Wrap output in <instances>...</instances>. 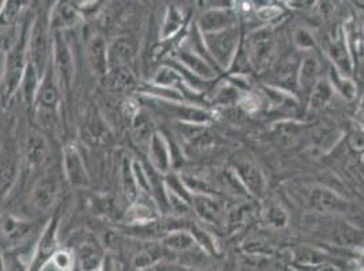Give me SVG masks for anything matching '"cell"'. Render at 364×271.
<instances>
[{
  "label": "cell",
  "mask_w": 364,
  "mask_h": 271,
  "mask_svg": "<svg viewBox=\"0 0 364 271\" xmlns=\"http://www.w3.org/2000/svg\"><path fill=\"white\" fill-rule=\"evenodd\" d=\"M304 271H340L332 263H322V265H317L313 267H307V269H302Z\"/></svg>",
  "instance_id": "obj_52"
},
{
  "label": "cell",
  "mask_w": 364,
  "mask_h": 271,
  "mask_svg": "<svg viewBox=\"0 0 364 271\" xmlns=\"http://www.w3.org/2000/svg\"><path fill=\"white\" fill-rule=\"evenodd\" d=\"M192 209L203 223L222 226L226 221V211L213 196L195 194L192 197Z\"/></svg>",
  "instance_id": "obj_18"
},
{
  "label": "cell",
  "mask_w": 364,
  "mask_h": 271,
  "mask_svg": "<svg viewBox=\"0 0 364 271\" xmlns=\"http://www.w3.org/2000/svg\"><path fill=\"white\" fill-rule=\"evenodd\" d=\"M159 219L156 206L144 202L139 198L135 202L129 204L128 208L122 213V223L124 226H141Z\"/></svg>",
  "instance_id": "obj_26"
},
{
  "label": "cell",
  "mask_w": 364,
  "mask_h": 271,
  "mask_svg": "<svg viewBox=\"0 0 364 271\" xmlns=\"http://www.w3.org/2000/svg\"><path fill=\"white\" fill-rule=\"evenodd\" d=\"M61 89L55 75L52 65L46 68V74L41 77V83L37 91L34 109L38 116L46 121V125H52L59 114L61 101Z\"/></svg>",
  "instance_id": "obj_2"
},
{
  "label": "cell",
  "mask_w": 364,
  "mask_h": 271,
  "mask_svg": "<svg viewBox=\"0 0 364 271\" xmlns=\"http://www.w3.org/2000/svg\"><path fill=\"white\" fill-rule=\"evenodd\" d=\"M333 238L340 245H359L362 243V235L347 226L337 228Z\"/></svg>",
  "instance_id": "obj_45"
},
{
  "label": "cell",
  "mask_w": 364,
  "mask_h": 271,
  "mask_svg": "<svg viewBox=\"0 0 364 271\" xmlns=\"http://www.w3.org/2000/svg\"><path fill=\"white\" fill-rule=\"evenodd\" d=\"M98 271H120V266H119V260L116 259V256L110 253L105 254L104 262L101 265V267Z\"/></svg>",
  "instance_id": "obj_49"
},
{
  "label": "cell",
  "mask_w": 364,
  "mask_h": 271,
  "mask_svg": "<svg viewBox=\"0 0 364 271\" xmlns=\"http://www.w3.org/2000/svg\"><path fill=\"white\" fill-rule=\"evenodd\" d=\"M73 253L75 256L76 266L80 271H98L107 254L98 240L89 232H85L76 240Z\"/></svg>",
  "instance_id": "obj_10"
},
{
  "label": "cell",
  "mask_w": 364,
  "mask_h": 271,
  "mask_svg": "<svg viewBox=\"0 0 364 271\" xmlns=\"http://www.w3.org/2000/svg\"><path fill=\"white\" fill-rule=\"evenodd\" d=\"M159 243L166 248L168 253H188L198 245L192 233L182 228L171 231Z\"/></svg>",
  "instance_id": "obj_33"
},
{
  "label": "cell",
  "mask_w": 364,
  "mask_h": 271,
  "mask_svg": "<svg viewBox=\"0 0 364 271\" xmlns=\"http://www.w3.org/2000/svg\"><path fill=\"white\" fill-rule=\"evenodd\" d=\"M86 137L97 145H107L112 141L109 129L98 113H91L86 121Z\"/></svg>",
  "instance_id": "obj_36"
},
{
  "label": "cell",
  "mask_w": 364,
  "mask_h": 271,
  "mask_svg": "<svg viewBox=\"0 0 364 271\" xmlns=\"http://www.w3.org/2000/svg\"><path fill=\"white\" fill-rule=\"evenodd\" d=\"M149 86L152 87H156V89H165V90H173L178 91L181 92L182 95L186 98L188 92L186 91H192L189 89V86L186 84L185 79L182 77L181 74L173 68L171 65L165 64L162 65L161 68H158L154 75L151 76L150 82H149ZM196 94V92H195Z\"/></svg>",
  "instance_id": "obj_24"
},
{
  "label": "cell",
  "mask_w": 364,
  "mask_h": 271,
  "mask_svg": "<svg viewBox=\"0 0 364 271\" xmlns=\"http://www.w3.org/2000/svg\"><path fill=\"white\" fill-rule=\"evenodd\" d=\"M91 211L97 216L104 219H120L122 220V211H120V204L116 197L110 194H97L89 201Z\"/></svg>",
  "instance_id": "obj_35"
},
{
  "label": "cell",
  "mask_w": 364,
  "mask_h": 271,
  "mask_svg": "<svg viewBox=\"0 0 364 271\" xmlns=\"http://www.w3.org/2000/svg\"><path fill=\"white\" fill-rule=\"evenodd\" d=\"M174 60L178 61L186 71H189L192 75L196 76L203 82L213 80L216 76L213 64L198 56V53L192 52L191 49L181 48Z\"/></svg>",
  "instance_id": "obj_25"
},
{
  "label": "cell",
  "mask_w": 364,
  "mask_h": 271,
  "mask_svg": "<svg viewBox=\"0 0 364 271\" xmlns=\"http://www.w3.org/2000/svg\"><path fill=\"white\" fill-rule=\"evenodd\" d=\"M0 232L9 250L19 248L25 241L29 239L33 232V224L28 220L9 214L0 221Z\"/></svg>",
  "instance_id": "obj_14"
},
{
  "label": "cell",
  "mask_w": 364,
  "mask_h": 271,
  "mask_svg": "<svg viewBox=\"0 0 364 271\" xmlns=\"http://www.w3.org/2000/svg\"><path fill=\"white\" fill-rule=\"evenodd\" d=\"M52 59V33L48 26V16H37L31 23L29 35V61L43 76Z\"/></svg>",
  "instance_id": "obj_3"
},
{
  "label": "cell",
  "mask_w": 364,
  "mask_h": 271,
  "mask_svg": "<svg viewBox=\"0 0 364 271\" xmlns=\"http://www.w3.org/2000/svg\"><path fill=\"white\" fill-rule=\"evenodd\" d=\"M234 171H235L237 177L240 178V181L242 182L243 187L246 189V192L249 194L255 197L264 194L267 182H265L261 170L256 165H253L252 162L241 160V162H237V165L234 167Z\"/></svg>",
  "instance_id": "obj_23"
},
{
  "label": "cell",
  "mask_w": 364,
  "mask_h": 271,
  "mask_svg": "<svg viewBox=\"0 0 364 271\" xmlns=\"http://www.w3.org/2000/svg\"><path fill=\"white\" fill-rule=\"evenodd\" d=\"M41 77L43 76L38 74L36 67L31 64V61H28V65H26L25 72H23V76H22L19 91H21V94L23 96L25 104H26V106H29L31 109L34 107L37 91H38L40 83H41Z\"/></svg>",
  "instance_id": "obj_34"
},
{
  "label": "cell",
  "mask_w": 364,
  "mask_h": 271,
  "mask_svg": "<svg viewBox=\"0 0 364 271\" xmlns=\"http://www.w3.org/2000/svg\"><path fill=\"white\" fill-rule=\"evenodd\" d=\"M112 90L125 92L136 86V75L132 68L125 65H109V72L105 76Z\"/></svg>",
  "instance_id": "obj_30"
},
{
  "label": "cell",
  "mask_w": 364,
  "mask_h": 271,
  "mask_svg": "<svg viewBox=\"0 0 364 271\" xmlns=\"http://www.w3.org/2000/svg\"><path fill=\"white\" fill-rule=\"evenodd\" d=\"M203 38L211 60L222 68H228L238 52L240 35L237 28L234 26L228 31L203 34Z\"/></svg>",
  "instance_id": "obj_5"
},
{
  "label": "cell",
  "mask_w": 364,
  "mask_h": 271,
  "mask_svg": "<svg viewBox=\"0 0 364 271\" xmlns=\"http://www.w3.org/2000/svg\"><path fill=\"white\" fill-rule=\"evenodd\" d=\"M350 145L353 150L356 151H362L364 150V135H356L353 136L352 141H350Z\"/></svg>",
  "instance_id": "obj_53"
},
{
  "label": "cell",
  "mask_w": 364,
  "mask_h": 271,
  "mask_svg": "<svg viewBox=\"0 0 364 271\" xmlns=\"http://www.w3.org/2000/svg\"><path fill=\"white\" fill-rule=\"evenodd\" d=\"M189 232L192 233L198 247H200L203 251H205L207 254H216L215 241L208 232H205L201 226H191Z\"/></svg>",
  "instance_id": "obj_44"
},
{
  "label": "cell",
  "mask_w": 364,
  "mask_h": 271,
  "mask_svg": "<svg viewBox=\"0 0 364 271\" xmlns=\"http://www.w3.org/2000/svg\"><path fill=\"white\" fill-rule=\"evenodd\" d=\"M185 22H186V14L183 9H180L177 6H168L159 31L161 41L173 40L183 29Z\"/></svg>",
  "instance_id": "obj_32"
},
{
  "label": "cell",
  "mask_w": 364,
  "mask_h": 271,
  "mask_svg": "<svg viewBox=\"0 0 364 271\" xmlns=\"http://www.w3.org/2000/svg\"><path fill=\"white\" fill-rule=\"evenodd\" d=\"M264 220L268 226L282 229L289 224V213L282 205L271 204L264 211Z\"/></svg>",
  "instance_id": "obj_40"
},
{
  "label": "cell",
  "mask_w": 364,
  "mask_h": 271,
  "mask_svg": "<svg viewBox=\"0 0 364 271\" xmlns=\"http://www.w3.org/2000/svg\"><path fill=\"white\" fill-rule=\"evenodd\" d=\"M49 265L58 271H74L75 269V256L73 250L68 248H59L55 255L52 256Z\"/></svg>",
  "instance_id": "obj_42"
},
{
  "label": "cell",
  "mask_w": 364,
  "mask_h": 271,
  "mask_svg": "<svg viewBox=\"0 0 364 271\" xmlns=\"http://www.w3.org/2000/svg\"><path fill=\"white\" fill-rule=\"evenodd\" d=\"M132 168L136 179L137 189L140 192V196L150 197V177L146 166L140 162L134 159L132 160Z\"/></svg>",
  "instance_id": "obj_43"
},
{
  "label": "cell",
  "mask_w": 364,
  "mask_h": 271,
  "mask_svg": "<svg viewBox=\"0 0 364 271\" xmlns=\"http://www.w3.org/2000/svg\"><path fill=\"white\" fill-rule=\"evenodd\" d=\"M63 172L65 181L74 189H86L90 184V177L82 153L74 143H70L63 150Z\"/></svg>",
  "instance_id": "obj_9"
},
{
  "label": "cell",
  "mask_w": 364,
  "mask_h": 271,
  "mask_svg": "<svg viewBox=\"0 0 364 271\" xmlns=\"http://www.w3.org/2000/svg\"><path fill=\"white\" fill-rule=\"evenodd\" d=\"M328 53L334 62L336 70H338L343 75L349 76L352 74L353 65L343 34H337L331 38L328 44Z\"/></svg>",
  "instance_id": "obj_29"
},
{
  "label": "cell",
  "mask_w": 364,
  "mask_h": 271,
  "mask_svg": "<svg viewBox=\"0 0 364 271\" xmlns=\"http://www.w3.org/2000/svg\"><path fill=\"white\" fill-rule=\"evenodd\" d=\"M22 3L19 1H7L3 14L0 16V25H10L16 16L21 14Z\"/></svg>",
  "instance_id": "obj_46"
},
{
  "label": "cell",
  "mask_w": 364,
  "mask_h": 271,
  "mask_svg": "<svg viewBox=\"0 0 364 271\" xmlns=\"http://www.w3.org/2000/svg\"><path fill=\"white\" fill-rule=\"evenodd\" d=\"M274 53L276 45L268 31H257L252 35L247 59L256 70L267 68L273 60Z\"/></svg>",
  "instance_id": "obj_15"
},
{
  "label": "cell",
  "mask_w": 364,
  "mask_h": 271,
  "mask_svg": "<svg viewBox=\"0 0 364 271\" xmlns=\"http://www.w3.org/2000/svg\"><path fill=\"white\" fill-rule=\"evenodd\" d=\"M31 23L25 22L19 37L9 50L3 62L1 74V104L7 105L21 87L22 76L29 61V35Z\"/></svg>",
  "instance_id": "obj_1"
},
{
  "label": "cell",
  "mask_w": 364,
  "mask_h": 271,
  "mask_svg": "<svg viewBox=\"0 0 364 271\" xmlns=\"http://www.w3.org/2000/svg\"><path fill=\"white\" fill-rule=\"evenodd\" d=\"M151 99L155 106L159 107L164 113L168 114L171 118L178 123H189V125H204L210 121V114L198 106L188 105L186 102H168L161 99Z\"/></svg>",
  "instance_id": "obj_11"
},
{
  "label": "cell",
  "mask_w": 364,
  "mask_h": 271,
  "mask_svg": "<svg viewBox=\"0 0 364 271\" xmlns=\"http://www.w3.org/2000/svg\"><path fill=\"white\" fill-rule=\"evenodd\" d=\"M310 205L313 209L325 214H344L349 209L348 202L332 190L317 187L310 194Z\"/></svg>",
  "instance_id": "obj_19"
},
{
  "label": "cell",
  "mask_w": 364,
  "mask_h": 271,
  "mask_svg": "<svg viewBox=\"0 0 364 271\" xmlns=\"http://www.w3.org/2000/svg\"><path fill=\"white\" fill-rule=\"evenodd\" d=\"M333 92V87L329 83V80L319 79L318 82L316 83V86L310 91V102H309L310 109L314 111L323 109L332 99Z\"/></svg>",
  "instance_id": "obj_38"
},
{
  "label": "cell",
  "mask_w": 364,
  "mask_h": 271,
  "mask_svg": "<svg viewBox=\"0 0 364 271\" xmlns=\"http://www.w3.org/2000/svg\"><path fill=\"white\" fill-rule=\"evenodd\" d=\"M146 152H147L150 167L154 168L156 172L166 175L171 171L173 157H171L168 140L164 133L156 132L155 135L152 136Z\"/></svg>",
  "instance_id": "obj_17"
},
{
  "label": "cell",
  "mask_w": 364,
  "mask_h": 271,
  "mask_svg": "<svg viewBox=\"0 0 364 271\" xmlns=\"http://www.w3.org/2000/svg\"><path fill=\"white\" fill-rule=\"evenodd\" d=\"M4 270L31 271V258H26L16 250H9L3 254Z\"/></svg>",
  "instance_id": "obj_41"
},
{
  "label": "cell",
  "mask_w": 364,
  "mask_h": 271,
  "mask_svg": "<svg viewBox=\"0 0 364 271\" xmlns=\"http://www.w3.org/2000/svg\"><path fill=\"white\" fill-rule=\"evenodd\" d=\"M6 3H7V1H4V0H0V16H1V14H3V11H4Z\"/></svg>",
  "instance_id": "obj_55"
},
{
  "label": "cell",
  "mask_w": 364,
  "mask_h": 271,
  "mask_svg": "<svg viewBox=\"0 0 364 271\" xmlns=\"http://www.w3.org/2000/svg\"><path fill=\"white\" fill-rule=\"evenodd\" d=\"M182 226H174L171 220L165 219H156L150 223L141 224V226H124L122 232L137 240L149 241L154 243L155 240H162L167 233L176 229H181Z\"/></svg>",
  "instance_id": "obj_16"
},
{
  "label": "cell",
  "mask_w": 364,
  "mask_h": 271,
  "mask_svg": "<svg viewBox=\"0 0 364 271\" xmlns=\"http://www.w3.org/2000/svg\"><path fill=\"white\" fill-rule=\"evenodd\" d=\"M147 271H152V270H147Z\"/></svg>",
  "instance_id": "obj_56"
},
{
  "label": "cell",
  "mask_w": 364,
  "mask_h": 271,
  "mask_svg": "<svg viewBox=\"0 0 364 271\" xmlns=\"http://www.w3.org/2000/svg\"><path fill=\"white\" fill-rule=\"evenodd\" d=\"M158 131L147 110L140 109L131 120V136L139 147L147 150L152 136Z\"/></svg>",
  "instance_id": "obj_27"
},
{
  "label": "cell",
  "mask_w": 364,
  "mask_h": 271,
  "mask_svg": "<svg viewBox=\"0 0 364 271\" xmlns=\"http://www.w3.org/2000/svg\"><path fill=\"white\" fill-rule=\"evenodd\" d=\"M59 216L55 214L46 224L31 254V271H43L59 250Z\"/></svg>",
  "instance_id": "obj_7"
},
{
  "label": "cell",
  "mask_w": 364,
  "mask_h": 271,
  "mask_svg": "<svg viewBox=\"0 0 364 271\" xmlns=\"http://www.w3.org/2000/svg\"><path fill=\"white\" fill-rule=\"evenodd\" d=\"M61 183L58 174L52 171L43 172L31 189V204L38 211H46L53 208L60 196Z\"/></svg>",
  "instance_id": "obj_8"
},
{
  "label": "cell",
  "mask_w": 364,
  "mask_h": 271,
  "mask_svg": "<svg viewBox=\"0 0 364 271\" xmlns=\"http://www.w3.org/2000/svg\"><path fill=\"white\" fill-rule=\"evenodd\" d=\"M245 251L253 256H268L272 254V247L261 240L249 241L246 243Z\"/></svg>",
  "instance_id": "obj_48"
},
{
  "label": "cell",
  "mask_w": 364,
  "mask_h": 271,
  "mask_svg": "<svg viewBox=\"0 0 364 271\" xmlns=\"http://www.w3.org/2000/svg\"><path fill=\"white\" fill-rule=\"evenodd\" d=\"M152 271H198L183 265H177V263H170V262H162L158 266H155Z\"/></svg>",
  "instance_id": "obj_50"
},
{
  "label": "cell",
  "mask_w": 364,
  "mask_h": 271,
  "mask_svg": "<svg viewBox=\"0 0 364 271\" xmlns=\"http://www.w3.org/2000/svg\"><path fill=\"white\" fill-rule=\"evenodd\" d=\"M83 18L85 16L77 10L75 3L58 1L49 11L48 26L50 33H64L80 25Z\"/></svg>",
  "instance_id": "obj_12"
},
{
  "label": "cell",
  "mask_w": 364,
  "mask_h": 271,
  "mask_svg": "<svg viewBox=\"0 0 364 271\" xmlns=\"http://www.w3.org/2000/svg\"><path fill=\"white\" fill-rule=\"evenodd\" d=\"M136 56V41L131 35H119L109 44V65H125L132 68Z\"/></svg>",
  "instance_id": "obj_21"
},
{
  "label": "cell",
  "mask_w": 364,
  "mask_h": 271,
  "mask_svg": "<svg viewBox=\"0 0 364 271\" xmlns=\"http://www.w3.org/2000/svg\"><path fill=\"white\" fill-rule=\"evenodd\" d=\"M87 60L91 71L98 77H105L109 72V44L100 34H94L87 43Z\"/></svg>",
  "instance_id": "obj_22"
},
{
  "label": "cell",
  "mask_w": 364,
  "mask_h": 271,
  "mask_svg": "<svg viewBox=\"0 0 364 271\" xmlns=\"http://www.w3.org/2000/svg\"><path fill=\"white\" fill-rule=\"evenodd\" d=\"M50 65L58 77L61 92H70L74 84L75 60L71 46L64 37V33H52Z\"/></svg>",
  "instance_id": "obj_4"
},
{
  "label": "cell",
  "mask_w": 364,
  "mask_h": 271,
  "mask_svg": "<svg viewBox=\"0 0 364 271\" xmlns=\"http://www.w3.org/2000/svg\"><path fill=\"white\" fill-rule=\"evenodd\" d=\"M132 157L122 156L119 168V178H120V187H122L124 198L128 204H132L140 198V192L137 189L136 179L132 168Z\"/></svg>",
  "instance_id": "obj_31"
},
{
  "label": "cell",
  "mask_w": 364,
  "mask_h": 271,
  "mask_svg": "<svg viewBox=\"0 0 364 271\" xmlns=\"http://www.w3.org/2000/svg\"><path fill=\"white\" fill-rule=\"evenodd\" d=\"M167 253L168 251L159 241L149 243L135 255L132 260V266L136 271L152 270L159 263L166 262Z\"/></svg>",
  "instance_id": "obj_28"
},
{
  "label": "cell",
  "mask_w": 364,
  "mask_h": 271,
  "mask_svg": "<svg viewBox=\"0 0 364 271\" xmlns=\"http://www.w3.org/2000/svg\"><path fill=\"white\" fill-rule=\"evenodd\" d=\"M0 271L4 270V259H3V253H0Z\"/></svg>",
  "instance_id": "obj_54"
},
{
  "label": "cell",
  "mask_w": 364,
  "mask_h": 271,
  "mask_svg": "<svg viewBox=\"0 0 364 271\" xmlns=\"http://www.w3.org/2000/svg\"><path fill=\"white\" fill-rule=\"evenodd\" d=\"M22 153L16 141L7 138L0 147V197L9 196L21 174Z\"/></svg>",
  "instance_id": "obj_6"
},
{
  "label": "cell",
  "mask_w": 364,
  "mask_h": 271,
  "mask_svg": "<svg viewBox=\"0 0 364 271\" xmlns=\"http://www.w3.org/2000/svg\"><path fill=\"white\" fill-rule=\"evenodd\" d=\"M49 159V145L46 137L37 131L28 135L22 153V162L29 172H37L46 167Z\"/></svg>",
  "instance_id": "obj_13"
},
{
  "label": "cell",
  "mask_w": 364,
  "mask_h": 271,
  "mask_svg": "<svg viewBox=\"0 0 364 271\" xmlns=\"http://www.w3.org/2000/svg\"><path fill=\"white\" fill-rule=\"evenodd\" d=\"M294 43L295 45L304 50H311L316 46L314 37L310 34V31L304 29H298L294 33Z\"/></svg>",
  "instance_id": "obj_47"
},
{
  "label": "cell",
  "mask_w": 364,
  "mask_h": 271,
  "mask_svg": "<svg viewBox=\"0 0 364 271\" xmlns=\"http://www.w3.org/2000/svg\"><path fill=\"white\" fill-rule=\"evenodd\" d=\"M280 14V10L274 6H269V7H264L258 11V16L262 19H272L274 16H277Z\"/></svg>",
  "instance_id": "obj_51"
},
{
  "label": "cell",
  "mask_w": 364,
  "mask_h": 271,
  "mask_svg": "<svg viewBox=\"0 0 364 271\" xmlns=\"http://www.w3.org/2000/svg\"><path fill=\"white\" fill-rule=\"evenodd\" d=\"M235 14L228 9H211L198 18V31L201 34H211L234 28Z\"/></svg>",
  "instance_id": "obj_20"
},
{
  "label": "cell",
  "mask_w": 364,
  "mask_h": 271,
  "mask_svg": "<svg viewBox=\"0 0 364 271\" xmlns=\"http://www.w3.org/2000/svg\"><path fill=\"white\" fill-rule=\"evenodd\" d=\"M328 80L332 84L333 90L337 91L341 96H344L347 99H353L355 98V95H356V86L353 84V82L349 79L348 76L343 75L334 67L331 68Z\"/></svg>",
  "instance_id": "obj_39"
},
{
  "label": "cell",
  "mask_w": 364,
  "mask_h": 271,
  "mask_svg": "<svg viewBox=\"0 0 364 271\" xmlns=\"http://www.w3.org/2000/svg\"><path fill=\"white\" fill-rule=\"evenodd\" d=\"M319 80V62L314 57H306L298 70V84L304 91H311Z\"/></svg>",
  "instance_id": "obj_37"
}]
</instances>
